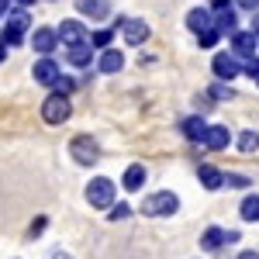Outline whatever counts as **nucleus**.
<instances>
[{"instance_id":"1","label":"nucleus","mask_w":259,"mask_h":259,"mask_svg":"<svg viewBox=\"0 0 259 259\" xmlns=\"http://www.w3.org/2000/svg\"><path fill=\"white\" fill-rule=\"evenodd\" d=\"M180 200L177 194H169V190H159V194H152V197H145L142 204V211L149 214V218H166V214H177Z\"/></svg>"},{"instance_id":"2","label":"nucleus","mask_w":259,"mask_h":259,"mask_svg":"<svg viewBox=\"0 0 259 259\" xmlns=\"http://www.w3.org/2000/svg\"><path fill=\"white\" fill-rule=\"evenodd\" d=\"M69 114H73L69 94H52V97L41 104V118L49 121V124H62V121H69Z\"/></svg>"},{"instance_id":"3","label":"nucleus","mask_w":259,"mask_h":259,"mask_svg":"<svg viewBox=\"0 0 259 259\" xmlns=\"http://www.w3.org/2000/svg\"><path fill=\"white\" fill-rule=\"evenodd\" d=\"M87 200L94 204V207H111L114 204V183L107 177H97V180H90V187H87Z\"/></svg>"},{"instance_id":"4","label":"nucleus","mask_w":259,"mask_h":259,"mask_svg":"<svg viewBox=\"0 0 259 259\" xmlns=\"http://www.w3.org/2000/svg\"><path fill=\"white\" fill-rule=\"evenodd\" d=\"M31 28V18H28V11H11L7 14V28H4V35H0V41L4 45H18L21 35Z\"/></svg>"},{"instance_id":"5","label":"nucleus","mask_w":259,"mask_h":259,"mask_svg":"<svg viewBox=\"0 0 259 259\" xmlns=\"http://www.w3.org/2000/svg\"><path fill=\"white\" fill-rule=\"evenodd\" d=\"M69 156L80 162V166H90V162L100 159V149H97V142L90 139V135H80V139L69 142Z\"/></svg>"},{"instance_id":"6","label":"nucleus","mask_w":259,"mask_h":259,"mask_svg":"<svg viewBox=\"0 0 259 259\" xmlns=\"http://www.w3.org/2000/svg\"><path fill=\"white\" fill-rule=\"evenodd\" d=\"M211 69H214V76H218V80H235V76L242 73L239 59H235V56H228V52H218L214 62H211Z\"/></svg>"},{"instance_id":"7","label":"nucleus","mask_w":259,"mask_h":259,"mask_svg":"<svg viewBox=\"0 0 259 259\" xmlns=\"http://www.w3.org/2000/svg\"><path fill=\"white\" fill-rule=\"evenodd\" d=\"M121 31H124L128 45H145V38H149V24L139 18H124L121 21Z\"/></svg>"},{"instance_id":"8","label":"nucleus","mask_w":259,"mask_h":259,"mask_svg":"<svg viewBox=\"0 0 259 259\" xmlns=\"http://www.w3.org/2000/svg\"><path fill=\"white\" fill-rule=\"evenodd\" d=\"M56 35H59L62 45H83V41H90V35H87V28H83L80 21H62V28Z\"/></svg>"},{"instance_id":"9","label":"nucleus","mask_w":259,"mask_h":259,"mask_svg":"<svg viewBox=\"0 0 259 259\" xmlns=\"http://www.w3.org/2000/svg\"><path fill=\"white\" fill-rule=\"evenodd\" d=\"M204 145L211 149V152H218V149H228V142H232V135H228V128L225 124H207V132H204Z\"/></svg>"},{"instance_id":"10","label":"nucleus","mask_w":259,"mask_h":259,"mask_svg":"<svg viewBox=\"0 0 259 259\" xmlns=\"http://www.w3.org/2000/svg\"><path fill=\"white\" fill-rule=\"evenodd\" d=\"M256 45H259V38H256V31H232V49H235V56H256Z\"/></svg>"},{"instance_id":"11","label":"nucleus","mask_w":259,"mask_h":259,"mask_svg":"<svg viewBox=\"0 0 259 259\" xmlns=\"http://www.w3.org/2000/svg\"><path fill=\"white\" fill-rule=\"evenodd\" d=\"M221 245H228V232L218 228V225H211V228H204V235H200V249H207V252H214Z\"/></svg>"},{"instance_id":"12","label":"nucleus","mask_w":259,"mask_h":259,"mask_svg":"<svg viewBox=\"0 0 259 259\" xmlns=\"http://www.w3.org/2000/svg\"><path fill=\"white\" fill-rule=\"evenodd\" d=\"M31 45H35V52L49 56V52H56V45H59V35H56L52 28H38V31H35V38H31Z\"/></svg>"},{"instance_id":"13","label":"nucleus","mask_w":259,"mask_h":259,"mask_svg":"<svg viewBox=\"0 0 259 259\" xmlns=\"http://www.w3.org/2000/svg\"><path fill=\"white\" fill-rule=\"evenodd\" d=\"M214 24V14L207 11V7H194L190 14H187V28L190 31H204V28H211Z\"/></svg>"},{"instance_id":"14","label":"nucleus","mask_w":259,"mask_h":259,"mask_svg":"<svg viewBox=\"0 0 259 259\" xmlns=\"http://www.w3.org/2000/svg\"><path fill=\"white\" fill-rule=\"evenodd\" d=\"M31 73H35V80H38V83H45V87H52V83H56V76H59V66H56L52 59H38Z\"/></svg>"},{"instance_id":"15","label":"nucleus","mask_w":259,"mask_h":259,"mask_svg":"<svg viewBox=\"0 0 259 259\" xmlns=\"http://www.w3.org/2000/svg\"><path fill=\"white\" fill-rule=\"evenodd\" d=\"M142 183H145V166H139V162L128 166V169H124V180H121V187H124V190H142Z\"/></svg>"},{"instance_id":"16","label":"nucleus","mask_w":259,"mask_h":259,"mask_svg":"<svg viewBox=\"0 0 259 259\" xmlns=\"http://www.w3.org/2000/svg\"><path fill=\"white\" fill-rule=\"evenodd\" d=\"M197 177H200V183H204L207 190H218V187H225V173H221V169H214V166H200Z\"/></svg>"},{"instance_id":"17","label":"nucleus","mask_w":259,"mask_h":259,"mask_svg":"<svg viewBox=\"0 0 259 259\" xmlns=\"http://www.w3.org/2000/svg\"><path fill=\"white\" fill-rule=\"evenodd\" d=\"M90 59H94L90 41H83V45H69V62H73V66H90Z\"/></svg>"},{"instance_id":"18","label":"nucleus","mask_w":259,"mask_h":259,"mask_svg":"<svg viewBox=\"0 0 259 259\" xmlns=\"http://www.w3.org/2000/svg\"><path fill=\"white\" fill-rule=\"evenodd\" d=\"M97 66H100V73H121V66H124V56L111 49V52H104V56H100Z\"/></svg>"},{"instance_id":"19","label":"nucleus","mask_w":259,"mask_h":259,"mask_svg":"<svg viewBox=\"0 0 259 259\" xmlns=\"http://www.w3.org/2000/svg\"><path fill=\"white\" fill-rule=\"evenodd\" d=\"M180 128H183V135H187L190 142H200V139H204V132H207L204 118H187L183 124H180Z\"/></svg>"},{"instance_id":"20","label":"nucleus","mask_w":259,"mask_h":259,"mask_svg":"<svg viewBox=\"0 0 259 259\" xmlns=\"http://www.w3.org/2000/svg\"><path fill=\"white\" fill-rule=\"evenodd\" d=\"M235 24H239V21H235V11H232V7H228V11H218V14H214V28H218L221 35H225V31L232 35V31H235Z\"/></svg>"},{"instance_id":"21","label":"nucleus","mask_w":259,"mask_h":259,"mask_svg":"<svg viewBox=\"0 0 259 259\" xmlns=\"http://www.w3.org/2000/svg\"><path fill=\"white\" fill-rule=\"evenodd\" d=\"M76 7H80L83 14H94V18H104V14H107V4H104V0H80Z\"/></svg>"},{"instance_id":"22","label":"nucleus","mask_w":259,"mask_h":259,"mask_svg":"<svg viewBox=\"0 0 259 259\" xmlns=\"http://www.w3.org/2000/svg\"><path fill=\"white\" fill-rule=\"evenodd\" d=\"M239 214H242V221H259V197H245Z\"/></svg>"},{"instance_id":"23","label":"nucleus","mask_w":259,"mask_h":259,"mask_svg":"<svg viewBox=\"0 0 259 259\" xmlns=\"http://www.w3.org/2000/svg\"><path fill=\"white\" fill-rule=\"evenodd\" d=\"M239 149L242 152H256L259 149V132H242L239 135Z\"/></svg>"},{"instance_id":"24","label":"nucleus","mask_w":259,"mask_h":259,"mask_svg":"<svg viewBox=\"0 0 259 259\" xmlns=\"http://www.w3.org/2000/svg\"><path fill=\"white\" fill-rule=\"evenodd\" d=\"M218 28H214V24H211V28H204V31H197V38H200V49H214V45H218Z\"/></svg>"},{"instance_id":"25","label":"nucleus","mask_w":259,"mask_h":259,"mask_svg":"<svg viewBox=\"0 0 259 259\" xmlns=\"http://www.w3.org/2000/svg\"><path fill=\"white\" fill-rule=\"evenodd\" d=\"M52 87H56V94H73V80L69 76H56Z\"/></svg>"},{"instance_id":"26","label":"nucleus","mask_w":259,"mask_h":259,"mask_svg":"<svg viewBox=\"0 0 259 259\" xmlns=\"http://www.w3.org/2000/svg\"><path fill=\"white\" fill-rule=\"evenodd\" d=\"M111 38H114V35H111L107 28H104V31H94V35H90V41H94V45H111Z\"/></svg>"},{"instance_id":"27","label":"nucleus","mask_w":259,"mask_h":259,"mask_svg":"<svg viewBox=\"0 0 259 259\" xmlns=\"http://www.w3.org/2000/svg\"><path fill=\"white\" fill-rule=\"evenodd\" d=\"M242 73H249V76L259 83V59H256V56H249V62H245V69H242Z\"/></svg>"},{"instance_id":"28","label":"nucleus","mask_w":259,"mask_h":259,"mask_svg":"<svg viewBox=\"0 0 259 259\" xmlns=\"http://www.w3.org/2000/svg\"><path fill=\"white\" fill-rule=\"evenodd\" d=\"M128 214H132V207H128V204H111V218H114V221L128 218Z\"/></svg>"},{"instance_id":"29","label":"nucleus","mask_w":259,"mask_h":259,"mask_svg":"<svg viewBox=\"0 0 259 259\" xmlns=\"http://www.w3.org/2000/svg\"><path fill=\"white\" fill-rule=\"evenodd\" d=\"M225 183H228V187H249V180L239 177V173H225Z\"/></svg>"},{"instance_id":"30","label":"nucleus","mask_w":259,"mask_h":259,"mask_svg":"<svg viewBox=\"0 0 259 259\" xmlns=\"http://www.w3.org/2000/svg\"><path fill=\"white\" fill-rule=\"evenodd\" d=\"M232 7V0H211V14H218V11H228Z\"/></svg>"},{"instance_id":"31","label":"nucleus","mask_w":259,"mask_h":259,"mask_svg":"<svg viewBox=\"0 0 259 259\" xmlns=\"http://www.w3.org/2000/svg\"><path fill=\"white\" fill-rule=\"evenodd\" d=\"M211 97H221V100H225V97H232V90H228V87H214V90H211Z\"/></svg>"},{"instance_id":"32","label":"nucleus","mask_w":259,"mask_h":259,"mask_svg":"<svg viewBox=\"0 0 259 259\" xmlns=\"http://www.w3.org/2000/svg\"><path fill=\"white\" fill-rule=\"evenodd\" d=\"M235 4H239V7H245V11H256V7H259V0H235Z\"/></svg>"},{"instance_id":"33","label":"nucleus","mask_w":259,"mask_h":259,"mask_svg":"<svg viewBox=\"0 0 259 259\" xmlns=\"http://www.w3.org/2000/svg\"><path fill=\"white\" fill-rule=\"evenodd\" d=\"M239 259H259V256H256V252H242Z\"/></svg>"},{"instance_id":"34","label":"nucleus","mask_w":259,"mask_h":259,"mask_svg":"<svg viewBox=\"0 0 259 259\" xmlns=\"http://www.w3.org/2000/svg\"><path fill=\"white\" fill-rule=\"evenodd\" d=\"M52 259H73V256H69V252H56Z\"/></svg>"},{"instance_id":"35","label":"nucleus","mask_w":259,"mask_h":259,"mask_svg":"<svg viewBox=\"0 0 259 259\" xmlns=\"http://www.w3.org/2000/svg\"><path fill=\"white\" fill-rule=\"evenodd\" d=\"M4 56H7V45H4V41H0V62H4Z\"/></svg>"},{"instance_id":"36","label":"nucleus","mask_w":259,"mask_h":259,"mask_svg":"<svg viewBox=\"0 0 259 259\" xmlns=\"http://www.w3.org/2000/svg\"><path fill=\"white\" fill-rule=\"evenodd\" d=\"M4 11H7V0H0V14H4Z\"/></svg>"},{"instance_id":"37","label":"nucleus","mask_w":259,"mask_h":259,"mask_svg":"<svg viewBox=\"0 0 259 259\" xmlns=\"http://www.w3.org/2000/svg\"><path fill=\"white\" fill-rule=\"evenodd\" d=\"M18 4H21V7H28V4H35V0H18Z\"/></svg>"},{"instance_id":"38","label":"nucleus","mask_w":259,"mask_h":259,"mask_svg":"<svg viewBox=\"0 0 259 259\" xmlns=\"http://www.w3.org/2000/svg\"><path fill=\"white\" fill-rule=\"evenodd\" d=\"M252 31H259V18H256V28H252Z\"/></svg>"}]
</instances>
